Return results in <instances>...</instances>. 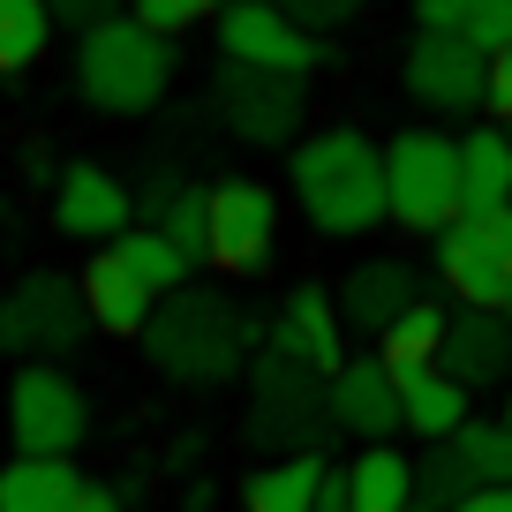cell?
I'll use <instances>...</instances> for the list:
<instances>
[{
	"instance_id": "7a4b0ae2",
	"label": "cell",
	"mask_w": 512,
	"mask_h": 512,
	"mask_svg": "<svg viewBox=\"0 0 512 512\" xmlns=\"http://www.w3.org/2000/svg\"><path fill=\"white\" fill-rule=\"evenodd\" d=\"M294 196H302L309 226L332 241L377 234L384 226V151L362 128H317L309 144H294Z\"/></svg>"
},
{
	"instance_id": "44dd1931",
	"label": "cell",
	"mask_w": 512,
	"mask_h": 512,
	"mask_svg": "<svg viewBox=\"0 0 512 512\" xmlns=\"http://www.w3.org/2000/svg\"><path fill=\"white\" fill-rule=\"evenodd\" d=\"M512 204V128H475L460 136V211L490 219V211Z\"/></svg>"
},
{
	"instance_id": "836d02e7",
	"label": "cell",
	"mask_w": 512,
	"mask_h": 512,
	"mask_svg": "<svg viewBox=\"0 0 512 512\" xmlns=\"http://www.w3.org/2000/svg\"><path fill=\"white\" fill-rule=\"evenodd\" d=\"M68 512H121V490H98V482H83V497Z\"/></svg>"
},
{
	"instance_id": "d4e9b609",
	"label": "cell",
	"mask_w": 512,
	"mask_h": 512,
	"mask_svg": "<svg viewBox=\"0 0 512 512\" xmlns=\"http://www.w3.org/2000/svg\"><path fill=\"white\" fill-rule=\"evenodd\" d=\"M445 324H452V309L437 302V294H422V302L407 309L400 324H384V332H377V362H384V369L437 362V347H445Z\"/></svg>"
},
{
	"instance_id": "1f68e13d",
	"label": "cell",
	"mask_w": 512,
	"mask_h": 512,
	"mask_svg": "<svg viewBox=\"0 0 512 512\" xmlns=\"http://www.w3.org/2000/svg\"><path fill=\"white\" fill-rule=\"evenodd\" d=\"M46 16H53V31L91 38V31H106L113 16H128V0H46Z\"/></svg>"
},
{
	"instance_id": "3957f363",
	"label": "cell",
	"mask_w": 512,
	"mask_h": 512,
	"mask_svg": "<svg viewBox=\"0 0 512 512\" xmlns=\"http://www.w3.org/2000/svg\"><path fill=\"white\" fill-rule=\"evenodd\" d=\"M166 83H174V38L144 31L136 16H113L106 31L76 38V91L113 121L151 113L166 98Z\"/></svg>"
},
{
	"instance_id": "f35d334b",
	"label": "cell",
	"mask_w": 512,
	"mask_h": 512,
	"mask_svg": "<svg viewBox=\"0 0 512 512\" xmlns=\"http://www.w3.org/2000/svg\"><path fill=\"white\" fill-rule=\"evenodd\" d=\"M204 8H211V16H219V8H226V0H204Z\"/></svg>"
},
{
	"instance_id": "4316f807",
	"label": "cell",
	"mask_w": 512,
	"mask_h": 512,
	"mask_svg": "<svg viewBox=\"0 0 512 512\" xmlns=\"http://www.w3.org/2000/svg\"><path fill=\"white\" fill-rule=\"evenodd\" d=\"M53 46V16L46 0H0V76H23L38 68Z\"/></svg>"
},
{
	"instance_id": "d6a6232c",
	"label": "cell",
	"mask_w": 512,
	"mask_h": 512,
	"mask_svg": "<svg viewBox=\"0 0 512 512\" xmlns=\"http://www.w3.org/2000/svg\"><path fill=\"white\" fill-rule=\"evenodd\" d=\"M482 113L512 121V46H497V53H490V83H482Z\"/></svg>"
},
{
	"instance_id": "f1b7e54d",
	"label": "cell",
	"mask_w": 512,
	"mask_h": 512,
	"mask_svg": "<svg viewBox=\"0 0 512 512\" xmlns=\"http://www.w3.org/2000/svg\"><path fill=\"white\" fill-rule=\"evenodd\" d=\"M460 497H475V475H467V460L452 445H430L415 460V505L422 512H452Z\"/></svg>"
},
{
	"instance_id": "4dcf8cb0",
	"label": "cell",
	"mask_w": 512,
	"mask_h": 512,
	"mask_svg": "<svg viewBox=\"0 0 512 512\" xmlns=\"http://www.w3.org/2000/svg\"><path fill=\"white\" fill-rule=\"evenodd\" d=\"M279 16H287L294 31H309V38H332V31H347V23L362 16V0H279Z\"/></svg>"
},
{
	"instance_id": "8d00e7d4",
	"label": "cell",
	"mask_w": 512,
	"mask_h": 512,
	"mask_svg": "<svg viewBox=\"0 0 512 512\" xmlns=\"http://www.w3.org/2000/svg\"><path fill=\"white\" fill-rule=\"evenodd\" d=\"M497 309H505V317H512V279H505V302H497Z\"/></svg>"
},
{
	"instance_id": "2e32d148",
	"label": "cell",
	"mask_w": 512,
	"mask_h": 512,
	"mask_svg": "<svg viewBox=\"0 0 512 512\" xmlns=\"http://www.w3.org/2000/svg\"><path fill=\"white\" fill-rule=\"evenodd\" d=\"M422 294L430 287H422V272L407 264V256H362V264L339 279V324L362 332V339H377L384 324H400Z\"/></svg>"
},
{
	"instance_id": "ffe728a7",
	"label": "cell",
	"mask_w": 512,
	"mask_h": 512,
	"mask_svg": "<svg viewBox=\"0 0 512 512\" xmlns=\"http://www.w3.org/2000/svg\"><path fill=\"white\" fill-rule=\"evenodd\" d=\"M415 31L452 38L490 61L497 46H512V0H415Z\"/></svg>"
},
{
	"instance_id": "6da1fadb",
	"label": "cell",
	"mask_w": 512,
	"mask_h": 512,
	"mask_svg": "<svg viewBox=\"0 0 512 512\" xmlns=\"http://www.w3.org/2000/svg\"><path fill=\"white\" fill-rule=\"evenodd\" d=\"M256 339H264V324H249L234 309V294H219V287H174L144 324V354L174 384H189V392L196 384L241 377V362H249Z\"/></svg>"
},
{
	"instance_id": "7c38bea8",
	"label": "cell",
	"mask_w": 512,
	"mask_h": 512,
	"mask_svg": "<svg viewBox=\"0 0 512 512\" xmlns=\"http://www.w3.org/2000/svg\"><path fill=\"white\" fill-rule=\"evenodd\" d=\"M407 98H415L422 113H437V121H452V113H482V83H490V61L467 46H452V38H430L415 31V46H407Z\"/></svg>"
},
{
	"instance_id": "484cf974",
	"label": "cell",
	"mask_w": 512,
	"mask_h": 512,
	"mask_svg": "<svg viewBox=\"0 0 512 512\" xmlns=\"http://www.w3.org/2000/svg\"><path fill=\"white\" fill-rule=\"evenodd\" d=\"M106 249L121 256V264H128L136 279H144V287L159 294V302H166L174 287H189V272H196V264H189V256H181L166 234H159V226H128V234H121V241H106Z\"/></svg>"
},
{
	"instance_id": "8992f818",
	"label": "cell",
	"mask_w": 512,
	"mask_h": 512,
	"mask_svg": "<svg viewBox=\"0 0 512 512\" xmlns=\"http://www.w3.org/2000/svg\"><path fill=\"white\" fill-rule=\"evenodd\" d=\"M83 430H91V400L76 392V377H61L46 362L16 369V384H8V437H16L23 460H68L83 445Z\"/></svg>"
},
{
	"instance_id": "5bb4252c",
	"label": "cell",
	"mask_w": 512,
	"mask_h": 512,
	"mask_svg": "<svg viewBox=\"0 0 512 512\" xmlns=\"http://www.w3.org/2000/svg\"><path fill=\"white\" fill-rule=\"evenodd\" d=\"M264 347L287 354V362L317 369V377H332L339 362H347V324H339V302L324 287H287V302L272 309V324H264Z\"/></svg>"
},
{
	"instance_id": "9c48e42d",
	"label": "cell",
	"mask_w": 512,
	"mask_h": 512,
	"mask_svg": "<svg viewBox=\"0 0 512 512\" xmlns=\"http://www.w3.org/2000/svg\"><path fill=\"white\" fill-rule=\"evenodd\" d=\"M83 287L68 272H31L0 294V347L8 354H68L83 339Z\"/></svg>"
},
{
	"instance_id": "603a6c76",
	"label": "cell",
	"mask_w": 512,
	"mask_h": 512,
	"mask_svg": "<svg viewBox=\"0 0 512 512\" xmlns=\"http://www.w3.org/2000/svg\"><path fill=\"white\" fill-rule=\"evenodd\" d=\"M83 497V475L68 460H8L0 467V512H68Z\"/></svg>"
},
{
	"instance_id": "cb8c5ba5",
	"label": "cell",
	"mask_w": 512,
	"mask_h": 512,
	"mask_svg": "<svg viewBox=\"0 0 512 512\" xmlns=\"http://www.w3.org/2000/svg\"><path fill=\"white\" fill-rule=\"evenodd\" d=\"M324 452H287V460L256 467L249 475V512H317V490H324Z\"/></svg>"
},
{
	"instance_id": "4fadbf2b",
	"label": "cell",
	"mask_w": 512,
	"mask_h": 512,
	"mask_svg": "<svg viewBox=\"0 0 512 512\" xmlns=\"http://www.w3.org/2000/svg\"><path fill=\"white\" fill-rule=\"evenodd\" d=\"M437 369L460 384L467 400L512 384V317H505V309H452L445 347H437Z\"/></svg>"
},
{
	"instance_id": "277c9868",
	"label": "cell",
	"mask_w": 512,
	"mask_h": 512,
	"mask_svg": "<svg viewBox=\"0 0 512 512\" xmlns=\"http://www.w3.org/2000/svg\"><path fill=\"white\" fill-rule=\"evenodd\" d=\"M384 219L407 234H445L460 219V144L445 128H400L384 144Z\"/></svg>"
},
{
	"instance_id": "ab89813d",
	"label": "cell",
	"mask_w": 512,
	"mask_h": 512,
	"mask_svg": "<svg viewBox=\"0 0 512 512\" xmlns=\"http://www.w3.org/2000/svg\"><path fill=\"white\" fill-rule=\"evenodd\" d=\"M407 512H422V505H407Z\"/></svg>"
},
{
	"instance_id": "83f0119b",
	"label": "cell",
	"mask_w": 512,
	"mask_h": 512,
	"mask_svg": "<svg viewBox=\"0 0 512 512\" xmlns=\"http://www.w3.org/2000/svg\"><path fill=\"white\" fill-rule=\"evenodd\" d=\"M452 452L467 460L475 490H512V422H467L452 437Z\"/></svg>"
},
{
	"instance_id": "7402d4cb",
	"label": "cell",
	"mask_w": 512,
	"mask_h": 512,
	"mask_svg": "<svg viewBox=\"0 0 512 512\" xmlns=\"http://www.w3.org/2000/svg\"><path fill=\"white\" fill-rule=\"evenodd\" d=\"M339 482H347V512H407L415 505V460L392 445H362L339 467Z\"/></svg>"
},
{
	"instance_id": "74e56055",
	"label": "cell",
	"mask_w": 512,
	"mask_h": 512,
	"mask_svg": "<svg viewBox=\"0 0 512 512\" xmlns=\"http://www.w3.org/2000/svg\"><path fill=\"white\" fill-rule=\"evenodd\" d=\"M497 422H512V392H505V415H497Z\"/></svg>"
},
{
	"instance_id": "ac0fdd59",
	"label": "cell",
	"mask_w": 512,
	"mask_h": 512,
	"mask_svg": "<svg viewBox=\"0 0 512 512\" xmlns=\"http://www.w3.org/2000/svg\"><path fill=\"white\" fill-rule=\"evenodd\" d=\"M83 317L98 324V332H113V339H144V324H151V309H159V294L144 287V279L128 272L113 249H98L91 264H83Z\"/></svg>"
},
{
	"instance_id": "d6986e66",
	"label": "cell",
	"mask_w": 512,
	"mask_h": 512,
	"mask_svg": "<svg viewBox=\"0 0 512 512\" xmlns=\"http://www.w3.org/2000/svg\"><path fill=\"white\" fill-rule=\"evenodd\" d=\"M392 384H400V422L422 437V445H452V437L467 430V392L445 377L437 362H415V369H392Z\"/></svg>"
},
{
	"instance_id": "52a82bcc",
	"label": "cell",
	"mask_w": 512,
	"mask_h": 512,
	"mask_svg": "<svg viewBox=\"0 0 512 512\" xmlns=\"http://www.w3.org/2000/svg\"><path fill=\"white\" fill-rule=\"evenodd\" d=\"M437 279H445V294H460V309H497V302H505V279H512V204L490 211V219L460 211V219L437 234Z\"/></svg>"
},
{
	"instance_id": "ba28073f",
	"label": "cell",
	"mask_w": 512,
	"mask_h": 512,
	"mask_svg": "<svg viewBox=\"0 0 512 512\" xmlns=\"http://www.w3.org/2000/svg\"><path fill=\"white\" fill-rule=\"evenodd\" d=\"M204 219H211V241H204V264L219 272H264L272 264V241H279V196L264 181H219L204 189Z\"/></svg>"
},
{
	"instance_id": "8fae6325",
	"label": "cell",
	"mask_w": 512,
	"mask_h": 512,
	"mask_svg": "<svg viewBox=\"0 0 512 512\" xmlns=\"http://www.w3.org/2000/svg\"><path fill=\"white\" fill-rule=\"evenodd\" d=\"M219 113L241 144L272 151L302 136V76H272V68H219Z\"/></svg>"
},
{
	"instance_id": "f546056e",
	"label": "cell",
	"mask_w": 512,
	"mask_h": 512,
	"mask_svg": "<svg viewBox=\"0 0 512 512\" xmlns=\"http://www.w3.org/2000/svg\"><path fill=\"white\" fill-rule=\"evenodd\" d=\"M159 234L174 241L189 264H204V241H211V219H204V189H174L159 204Z\"/></svg>"
},
{
	"instance_id": "5b68a950",
	"label": "cell",
	"mask_w": 512,
	"mask_h": 512,
	"mask_svg": "<svg viewBox=\"0 0 512 512\" xmlns=\"http://www.w3.org/2000/svg\"><path fill=\"white\" fill-rule=\"evenodd\" d=\"M324 430H339V422L317 392V369L264 347L256 354V377H249V445L287 460V452H324Z\"/></svg>"
},
{
	"instance_id": "e0dca14e",
	"label": "cell",
	"mask_w": 512,
	"mask_h": 512,
	"mask_svg": "<svg viewBox=\"0 0 512 512\" xmlns=\"http://www.w3.org/2000/svg\"><path fill=\"white\" fill-rule=\"evenodd\" d=\"M128 189L106 174V166L76 159L61 166V181H53V226H61L68 241H121L128 234Z\"/></svg>"
},
{
	"instance_id": "e575fe53",
	"label": "cell",
	"mask_w": 512,
	"mask_h": 512,
	"mask_svg": "<svg viewBox=\"0 0 512 512\" xmlns=\"http://www.w3.org/2000/svg\"><path fill=\"white\" fill-rule=\"evenodd\" d=\"M452 512H512V490H475V497H460Z\"/></svg>"
},
{
	"instance_id": "30bf717a",
	"label": "cell",
	"mask_w": 512,
	"mask_h": 512,
	"mask_svg": "<svg viewBox=\"0 0 512 512\" xmlns=\"http://www.w3.org/2000/svg\"><path fill=\"white\" fill-rule=\"evenodd\" d=\"M219 53L234 68H272V76H309V68L324 61V46L309 31H294L287 16H279V0H226L219 16Z\"/></svg>"
},
{
	"instance_id": "9a60e30c",
	"label": "cell",
	"mask_w": 512,
	"mask_h": 512,
	"mask_svg": "<svg viewBox=\"0 0 512 512\" xmlns=\"http://www.w3.org/2000/svg\"><path fill=\"white\" fill-rule=\"evenodd\" d=\"M324 407H332V422L354 430L362 445H392V430H407L400 422V384H392V369H384L377 354H347V362L324 377Z\"/></svg>"
},
{
	"instance_id": "d590c367",
	"label": "cell",
	"mask_w": 512,
	"mask_h": 512,
	"mask_svg": "<svg viewBox=\"0 0 512 512\" xmlns=\"http://www.w3.org/2000/svg\"><path fill=\"white\" fill-rule=\"evenodd\" d=\"M317 512H347V482H339V475H324V490H317Z\"/></svg>"
}]
</instances>
